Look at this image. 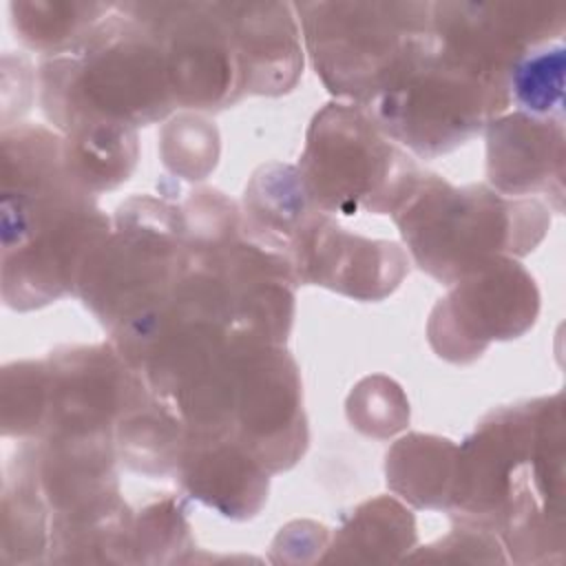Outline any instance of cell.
I'll list each match as a JSON object with an SVG mask.
<instances>
[{
	"instance_id": "6da1fadb",
	"label": "cell",
	"mask_w": 566,
	"mask_h": 566,
	"mask_svg": "<svg viewBox=\"0 0 566 566\" xmlns=\"http://www.w3.org/2000/svg\"><path fill=\"white\" fill-rule=\"evenodd\" d=\"M455 524L493 533L517 564L564 555L562 394L489 411L458 447Z\"/></svg>"
},
{
	"instance_id": "7a4b0ae2",
	"label": "cell",
	"mask_w": 566,
	"mask_h": 566,
	"mask_svg": "<svg viewBox=\"0 0 566 566\" xmlns=\"http://www.w3.org/2000/svg\"><path fill=\"white\" fill-rule=\"evenodd\" d=\"M113 221L71 172L64 137L40 124L2 128V298L27 312L77 294L82 268Z\"/></svg>"
},
{
	"instance_id": "3957f363",
	"label": "cell",
	"mask_w": 566,
	"mask_h": 566,
	"mask_svg": "<svg viewBox=\"0 0 566 566\" xmlns=\"http://www.w3.org/2000/svg\"><path fill=\"white\" fill-rule=\"evenodd\" d=\"M38 88L62 135L93 124L139 128L177 108L159 38L133 2L111 4L77 46L42 57Z\"/></svg>"
},
{
	"instance_id": "277c9868",
	"label": "cell",
	"mask_w": 566,
	"mask_h": 566,
	"mask_svg": "<svg viewBox=\"0 0 566 566\" xmlns=\"http://www.w3.org/2000/svg\"><path fill=\"white\" fill-rule=\"evenodd\" d=\"M391 217L413 263L447 285L495 256L533 252L551 226L539 197H509L489 184L451 186L436 172H422Z\"/></svg>"
},
{
	"instance_id": "5b68a950",
	"label": "cell",
	"mask_w": 566,
	"mask_h": 566,
	"mask_svg": "<svg viewBox=\"0 0 566 566\" xmlns=\"http://www.w3.org/2000/svg\"><path fill=\"white\" fill-rule=\"evenodd\" d=\"M190 261L184 208L168 195L117 206L113 228L82 268L77 296L108 329L159 305Z\"/></svg>"
},
{
	"instance_id": "8992f818",
	"label": "cell",
	"mask_w": 566,
	"mask_h": 566,
	"mask_svg": "<svg viewBox=\"0 0 566 566\" xmlns=\"http://www.w3.org/2000/svg\"><path fill=\"white\" fill-rule=\"evenodd\" d=\"M303 40L327 91L367 106L436 33L431 2H296Z\"/></svg>"
},
{
	"instance_id": "52a82bcc",
	"label": "cell",
	"mask_w": 566,
	"mask_h": 566,
	"mask_svg": "<svg viewBox=\"0 0 566 566\" xmlns=\"http://www.w3.org/2000/svg\"><path fill=\"white\" fill-rule=\"evenodd\" d=\"M296 170L314 206L343 217L394 214L424 172L349 102H329L312 117Z\"/></svg>"
},
{
	"instance_id": "ba28073f",
	"label": "cell",
	"mask_w": 566,
	"mask_h": 566,
	"mask_svg": "<svg viewBox=\"0 0 566 566\" xmlns=\"http://www.w3.org/2000/svg\"><path fill=\"white\" fill-rule=\"evenodd\" d=\"M509 106L506 84L473 71L433 38L360 108L402 148L433 159L482 133Z\"/></svg>"
},
{
	"instance_id": "9c48e42d",
	"label": "cell",
	"mask_w": 566,
	"mask_h": 566,
	"mask_svg": "<svg viewBox=\"0 0 566 566\" xmlns=\"http://www.w3.org/2000/svg\"><path fill=\"white\" fill-rule=\"evenodd\" d=\"M449 287L427 323L433 352L449 363H473L489 343L522 336L539 312L535 279L513 256H495Z\"/></svg>"
},
{
	"instance_id": "30bf717a",
	"label": "cell",
	"mask_w": 566,
	"mask_h": 566,
	"mask_svg": "<svg viewBox=\"0 0 566 566\" xmlns=\"http://www.w3.org/2000/svg\"><path fill=\"white\" fill-rule=\"evenodd\" d=\"M159 38L177 108L221 111L245 97L221 2H133Z\"/></svg>"
},
{
	"instance_id": "8fae6325",
	"label": "cell",
	"mask_w": 566,
	"mask_h": 566,
	"mask_svg": "<svg viewBox=\"0 0 566 566\" xmlns=\"http://www.w3.org/2000/svg\"><path fill=\"white\" fill-rule=\"evenodd\" d=\"M46 409L35 440L115 438V424L150 394L113 343L73 345L46 358Z\"/></svg>"
},
{
	"instance_id": "7c38bea8",
	"label": "cell",
	"mask_w": 566,
	"mask_h": 566,
	"mask_svg": "<svg viewBox=\"0 0 566 566\" xmlns=\"http://www.w3.org/2000/svg\"><path fill=\"white\" fill-rule=\"evenodd\" d=\"M440 46L473 71L509 86L511 66L531 49L562 40V2H431Z\"/></svg>"
},
{
	"instance_id": "4fadbf2b",
	"label": "cell",
	"mask_w": 566,
	"mask_h": 566,
	"mask_svg": "<svg viewBox=\"0 0 566 566\" xmlns=\"http://www.w3.org/2000/svg\"><path fill=\"white\" fill-rule=\"evenodd\" d=\"M283 259L296 287L321 285L356 301H382L409 272L400 243L349 232L318 208L301 221Z\"/></svg>"
},
{
	"instance_id": "5bb4252c",
	"label": "cell",
	"mask_w": 566,
	"mask_h": 566,
	"mask_svg": "<svg viewBox=\"0 0 566 566\" xmlns=\"http://www.w3.org/2000/svg\"><path fill=\"white\" fill-rule=\"evenodd\" d=\"M486 181L509 197H548L564 208V122L506 111L486 128Z\"/></svg>"
},
{
	"instance_id": "9a60e30c",
	"label": "cell",
	"mask_w": 566,
	"mask_h": 566,
	"mask_svg": "<svg viewBox=\"0 0 566 566\" xmlns=\"http://www.w3.org/2000/svg\"><path fill=\"white\" fill-rule=\"evenodd\" d=\"M241 62L245 95L290 93L303 71L294 7L287 2H221Z\"/></svg>"
},
{
	"instance_id": "2e32d148",
	"label": "cell",
	"mask_w": 566,
	"mask_h": 566,
	"mask_svg": "<svg viewBox=\"0 0 566 566\" xmlns=\"http://www.w3.org/2000/svg\"><path fill=\"white\" fill-rule=\"evenodd\" d=\"M175 475L181 489L230 520L254 517L270 489V471L239 442L188 436Z\"/></svg>"
},
{
	"instance_id": "e0dca14e",
	"label": "cell",
	"mask_w": 566,
	"mask_h": 566,
	"mask_svg": "<svg viewBox=\"0 0 566 566\" xmlns=\"http://www.w3.org/2000/svg\"><path fill=\"white\" fill-rule=\"evenodd\" d=\"M458 444L431 433H407L387 451V486L416 509H449Z\"/></svg>"
},
{
	"instance_id": "ac0fdd59",
	"label": "cell",
	"mask_w": 566,
	"mask_h": 566,
	"mask_svg": "<svg viewBox=\"0 0 566 566\" xmlns=\"http://www.w3.org/2000/svg\"><path fill=\"white\" fill-rule=\"evenodd\" d=\"M416 544V522L398 500L380 495L356 506L329 535L321 562H398Z\"/></svg>"
},
{
	"instance_id": "d6986e66",
	"label": "cell",
	"mask_w": 566,
	"mask_h": 566,
	"mask_svg": "<svg viewBox=\"0 0 566 566\" xmlns=\"http://www.w3.org/2000/svg\"><path fill=\"white\" fill-rule=\"evenodd\" d=\"M188 431L181 420L150 396L115 424V451L122 462L146 475L175 473Z\"/></svg>"
},
{
	"instance_id": "ffe728a7",
	"label": "cell",
	"mask_w": 566,
	"mask_h": 566,
	"mask_svg": "<svg viewBox=\"0 0 566 566\" xmlns=\"http://www.w3.org/2000/svg\"><path fill=\"white\" fill-rule=\"evenodd\" d=\"M62 137L66 164L73 177L93 195L124 184L137 164V128L122 124H93Z\"/></svg>"
},
{
	"instance_id": "44dd1931",
	"label": "cell",
	"mask_w": 566,
	"mask_h": 566,
	"mask_svg": "<svg viewBox=\"0 0 566 566\" xmlns=\"http://www.w3.org/2000/svg\"><path fill=\"white\" fill-rule=\"evenodd\" d=\"M11 22L18 38L33 51L60 55L77 46L91 29L108 13L104 2H55V0H18L9 4Z\"/></svg>"
},
{
	"instance_id": "7402d4cb",
	"label": "cell",
	"mask_w": 566,
	"mask_h": 566,
	"mask_svg": "<svg viewBox=\"0 0 566 566\" xmlns=\"http://www.w3.org/2000/svg\"><path fill=\"white\" fill-rule=\"evenodd\" d=\"M190 526L179 497L164 495L153 500L126 526L119 562H181L186 551H192Z\"/></svg>"
},
{
	"instance_id": "603a6c76",
	"label": "cell",
	"mask_w": 566,
	"mask_h": 566,
	"mask_svg": "<svg viewBox=\"0 0 566 566\" xmlns=\"http://www.w3.org/2000/svg\"><path fill=\"white\" fill-rule=\"evenodd\" d=\"M564 44L548 42L524 53L509 71V97L515 111L564 122Z\"/></svg>"
},
{
	"instance_id": "cb8c5ba5",
	"label": "cell",
	"mask_w": 566,
	"mask_h": 566,
	"mask_svg": "<svg viewBox=\"0 0 566 566\" xmlns=\"http://www.w3.org/2000/svg\"><path fill=\"white\" fill-rule=\"evenodd\" d=\"M2 433L35 440L46 409V360H20L2 369Z\"/></svg>"
},
{
	"instance_id": "d4e9b609",
	"label": "cell",
	"mask_w": 566,
	"mask_h": 566,
	"mask_svg": "<svg viewBox=\"0 0 566 566\" xmlns=\"http://www.w3.org/2000/svg\"><path fill=\"white\" fill-rule=\"evenodd\" d=\"M159 153L164 166L188 181L206 179L219 159V133L201 115H177L161 130Z\"/></svg>"
},
{
	"instance_id": "484cf974",
	"label": "cell",
	"mask_w": 566,
	"mask_h": 566,
	"mask_svg": "<svg viewBox=\"0 0 566 566\" xmlns=\"http://www.w3.org/2000/svg\"><path fill=\"white\" fill-rule=\"evenodd\" d=\"M347 418L367 436L389 438L409 422V402L391 378L369 376L352 389Z\"/></svg>"
},
{
	"instance_id": "4316f807",
	"label": "cell",
	"mask_w": 566,
	"mask_h": 566,
	"mask_svg": "<svg viewBox=\"0 0 566 566\" xmlns=\"http://www.w3.org/2000/svg\"><path fill=\"white\" fill-rule=\"evenodd\" d=\"M502 542L482 528L455 524L449 535L436 544L422 546L416 553H409L407 559H444V562H509L502 553Z\"/></svg>"
}]
</instances>
